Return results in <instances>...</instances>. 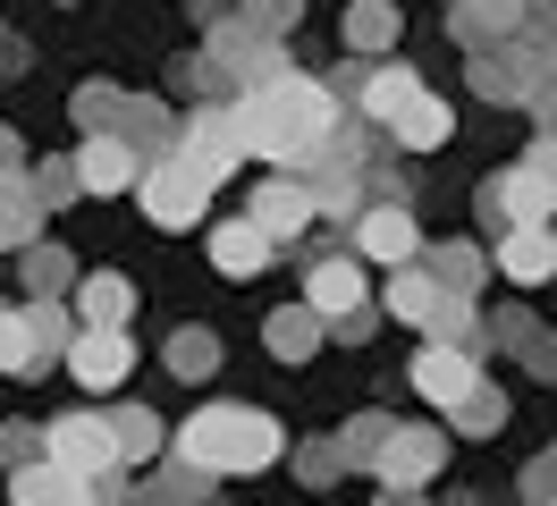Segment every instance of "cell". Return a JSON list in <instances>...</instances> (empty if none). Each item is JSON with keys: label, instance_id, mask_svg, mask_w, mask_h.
I'll use <instances>...</instances> for the list:
<instances>
[{"label": "cell", "instance_id": "cell-5", "mask_svg": "<svg viewBox=\"0 0 557 506\" xmlns=\"http://www.w3.org/2000/svg\"><path fill=\"white\" fill-rule=\"evenodd\" d=\"M127 195L144 202V220H152V229H170V236L203 229V211H211V195H203V186H195V177L170 161V152H152V161L136 169V186H127Z\"/></svg>", "mask_w": 557, "mask_h": 506}, {"label": "cell", "instance_id": "cell-36", "mask_svg": "<svg viewBox=\"0 0 557 506\" xmlns=\"http://www.w3.org/2000/svg\"><path fill=\"white\" fill-rule=\"evenodd\" d=\"M381 439H388V414H347V422H338V465H347V472H372Z\"/></svg>", "mask_w": 557, "mask_h": 506}, {"label": "cell", "instance_id": "cell-15", "mask_svg": "<svg viewBox=\"0 0 557 506\" xmlns=\"http://www.w3.org/2000/svg\"><path fill=\"white\" fill-rule=\"evenodd\" d=\"M381 135L397 144V152H440V144L456 135V110H448L440 94H422V85H414V94H406V101L381 119Z\"/></svg>", "mask_w": 557, "mask_h": 506}, {"label": "cell", "instance_id": "cell-49", "mask_svg": "<svg viewBox=\"0 0 557 506\" xmlns=\"http://www.w3.org/2000/svg\"><path fill=\"white\" fill-rule=\"evenodd\" d=\"M541 85H557V34H549V51H541Z\"/></svg>", "mask_w": 557, "mask_h": 506}, {"label": "cell", "instance_id": "cell-37", "mask_svg": "<svg viewBox=\"0 0 557 506\" xmlns=\"http://www.w3.org/2000/svg\"><path fill=\"white\" fill-rule=\"evenodd\" d=\"M26 330H35V346L60 363V355H69V337H76V312L60 296H35V304H26Z\"/></svg>", "mask_w": 557, "mask_h": 506}, {"label": "cell", "instance_id": "cell-48", "mask_svg": "<svg viewBox=\"0 0 557 506\" xmlns=\"http://www.w3.org/2000/svg\"><path fill=\"white\" fill-rule=\"evenodd\" d=\"M228 9H237V0H186V17H195V26H211V17H228Z\"/></svg>", "mask_w": 557, "mask_h": 506}, {"label": "cell", "instance_id": "cell-2", "mask_svg": "<svg viewBox=\"0 0 557 506\" xmlns=\"http://www.w3.org/2000/svg\"><path fill=\"white\" fill-rule=\"evenodd\" d=\"M170 447L203 472H271L287 456V431H278V414H262V405H203V414L177 422Z\"/></svg>", "mask_w": 557, "mask_h": 506}, {"label": "cell", "instance_id": "cell-31", "mask_svg": "<svg viewBox=\"0 0 557 506\" xmlns=\"http://www.w3.org/2000/svg\"><path fill=\"white\" fill-rule=\"evenodd\" d=\"M440 414H448V422H456L465 439H498V431H507V388L473 380V388H465L456 405H440Z\"/></svg>", "mask_w": 557, "mask_h": 506}, {"label": "cell", "instance_id": "cell-28", "mask_svg": "<svg viewBox=\"0 0 557 506\" xmlns=\"http://www.w3.org/2000/svg\"><path fill=\"white\" fill-rule=\"evenodd\" d=\"M26 236H42V202L26 186V169H0V254H17Z\"/></svg>", "mask_w": 557, "mask_h": 506}, {"label": "cell", "instance_id": "cell-47", "mask_svg": "<svg viewBox=\"0 0 557 506\" xmlns=\"http://www.w3.org/2000/svg\"><path fill=\"white\" fill-rule=\"evenodd\" d=\"M0 169H26V135L17 127H0Z\"/></svg>", "mask_w": 557, "mask_h": 506}, {"label": "cell", "instance_id": "cell-10", "mask_svg": "<svg viewBox=\"0 0 557 506\" xmlns=\"http://www.w3.org/2000/svg\"><path fill=\"white\" fill-rule=\"evenodd\" d=\"M211 67H220V76H228V85H253V76H271L278 60H287V51H278V34H262V26H245L237 9H228V17H211Z\"/></svg>", "mask_w": 557, "mask_h": 506}, {"label": "cell", "instance_id": "cell-13", "mask_svg": "<svg viewBox=\"0 0 557 506\" xmlns=\"http://www.w3.org/2000/svg\"><path fill=\"white\" fill-rule=\"evenodd\" d=\"M406 380H414V397L456 405L473 380H482V355H473V346H448V337H422V355L406 363Z\"/></svg>", "mask_w": 557, "mask_h": 506}, {"label": "cell", "instance_id": "cell-50", "mask_svg": "<svg viewBox=\"0 0 557 506\" xmlns=\"http://www.w3.org/2000/svg\"><path fill=\"white\" fill-rule=\"evenodd\" d=\"M0 42H9V26H0Z\"/></svg>", "mask_w": 557, "mask_h": 506}, {"label": "cell", "instance_id": "cell-20", "mask_svg": "<svg viewBox=\"0 0 557 506\" xmlns=\"http://www.w3.org/2000/svg\"><path fill=\"white\" fill-rule=\"evenodd\" d=\"M110 447H119V472H144L161 447H170V431H161L152 405H110Z\"/></svg>", "mask_w": 557, "mask_h": 506}, {"label": "cell", "instance_id": "cell-7", "mask_svg": "<svg viewBox=\"0 0 557 506\" xmlns=\"http://www.w3.org/2000/svg\"><path fill=\"white\" fill-rule=\"evenodd\" d=\"M42 456H51V465H69L76 481H102V472H119L110 414H51V422H42Z\"/></svg>", "mask_w": 557, "mask_h": 506}, {"label": "cell", "instance_id": "cell-33", "mask_svg": "<svg viewBox=\"0 0 557 506\" xmlns=\"http://www.w3.org/2000/svg\"><path fill=\"white\" fill-rule=\"evenodd\" d=\"M211 481H220V472H203V465H186V456H177V465H144V490H136V498L195 506V498H211Z\"/></svg>", "mask_w": 557, "mask_h": 506}, {"label": "cell", "instance_id": "cell-34", "mask_svg": "<svg viewBox=\"0 0 557 506\" xmlns=\"http://www.w3.org/2000/svg\"><path fill=\"white\" fill-rule=\"evenodd\" d=\"M161 363H170L177 380H211V371H220V330H203V321H186V330L170 337V355H161Z\"/></svg>", "mask_w": 557, "mask_h": 506}, {"label": "cell", "instance_id": "cell-4", "mask_svg": "<svg viewBox=\"0 0 557 506\" xmlns=\"http://www.w3.org/2000/svg\"><path fill=\"white\" fill-rule=\"evenodd\" d=\"M440 465H448V431L440 422H388L381 456H372L381 498H422V481H440Z\"/></svg>", "mask_w": 557, "mask_h": 506}, {"label": "cell", "instance_id": "cell-11", "mask_svg": "<svg viewBox=\"0 0 557 506\" xmlns=\"http://www.w3.org/2000/svg\"><path fill=\"white\" fill-rule=\"evenodd\" d=\"M245 220L271 236V254H278V245H296V236L313 229V186H305L296 169H271V177L253 186V202H245Z\"/></svg>", "mask_w": 557, "mask_h": 506}, {"label": "cell", "instance_id": "cell-3", "mask_svg": "<svg viewBox=\"0 0 557 506\" xmlns=\"http://www.w3.org/2000/svg\"><path fill=\"white\" fill-rule=\"evenodd\" d=\"M170 161L186 169L203 195H220V186L237 177L245 152H237V127H228V101H195V110L177 119V127H170Z\"/></svg>", "mask_w": 557, "mask_h": 506}, {"label": "cell", "instance_id": "cell-17", "mask_svg": "<svg viewBox=\"0 0 557 506\" xmlns=\"http://www.w3.org/2000/svg\"><path fill=\"white\" fill-rule=\"evenodd\" d=\"M136 144L110 127H85V144H76V177H85V195H127L136 186Z\"/></svg>", "mask_w": 557, "mask_h": 506}, {"label": "cell", "instance_id": "cell-21", "mask_svg": "<svg viewBox=\"0 0 557 506\" xmlns=\"http://www.w3.org/2000/svg\"><path fill=\"white\" fill-rule=\"evenodd\" d=\"M170 127H177V119L152 94H119V101H110V135H127V144H136V161L170 152Z\"/></svg>", "mask_w": 557, "mask_h": 506}, {"label": "cell", "instance_id": "cell-19", "mask_svg": "<svg viewBox=\"0 0 557 506\" xmlns=\"http://www.w3.org/2000/svg\"><path fill=\"white\" fill-rule=\"evenodd\" d=\"M321 337H330V330H321V312H313L305 296H296V304H278L271 321H262V346H271V363H313V355H321Z\"/></svg>", "mask_w": 557, "mask_h": 506}, {"label": "cell", "instance_id": "cell-23", "mask_svg": "<svg viewBox=\"0 0 557 506\" xmlns=\"http://www.w3.org/2000/svg\"><path fill=\"white\" fill-rule=\"evenodd\" d=\"M211 262L228 279H253V270H271V236L253 220H211Z\"/></svg>", "mask_w": 557, "mask_h": 506}, {"label": "cell", "instance_id": "cell-46", "mask_svg": "<svg viewBox=\"0 0 557 506\" xmlns=\"http://www.w3.org/2000/svg\"><path fill=\"white\" fill-rule=\"evenodd\" d=\"M523 161L541 169V186H549V195H557V135H541V144H532V152H523Z\"/></svg>", "mask_w": 557, "mask_h": 506}, {"label": "cell", "instance_id": "cell-35", "mask_svg": "<svg viewBox=\"0 0 557 506\" xmlns=\"http://www.w3.org/2000/svg\"><path fill=\"white\" fill-rule=\"evenodd\" d=\"M0 371H9V380H42V371H51V355H42L35 330H26V312H0Z\"/></svg>", "mask_w": 557, "mask_h": 506}, {"label": "cell", "instance_id": "cell-25", "mask_svg": "<svg viewBox=\"0 0 557 506\" xmlns=\"http://www.w3.org/2000/svg\"><path fill=\"white\" fill-rule=\"evenodd\" d=\"M516 17H523V0H456L448 34H456V51H473V42H507Z\"/></svg>", "mask_w": 557, "mask_h": 506}, {"label": "cell", "instance_id": "cell-24", "mask_svg": "<svg viewBox=\"0 0 557 506\" xmlns=\"http://www.w3.org/2000/svg\"><path fill=\"white\" fill-rule=\"evenodd\" d=\"M414 85H422V76H414L406 60H363V76H355V101H347V110H363V119H388V110L414 94Z\"/></svg>", "mask_w": 557, "mask_h": 506}, {"label": "cell", "instance_id": "cell-43", "mask_svg": "<svg viewBox=\"0 0 557 506\" xmlns=\"http://www.w3.org/2000/svg\"><path fill=\"white\" fill-rule=\"evenodd\" d=\"M523 371H532L541 388L557 380V330H532V337H523Z\"/></svg>", "mask_w": 557, "mask_h": 506}, {"label": "cell", "instance_id": "cell-26", "mask_svg": "<svg viewBox=\"0 0 557 506\" xmlns=\"http://www.w3.org/2000/svg\"><path fill=\"white\" fill-rule=\"evenodd\" d=\"M17 279H26V296H69V287H76V254H69V245L26 236V245H17Z\"/></svg>", "mask_w": 557, "mask_h": 506}, {"label": "cell", "instance_id": "cell-18", "mask_svg": "<svg viewBox=\"0 0 557 506\" xmlns=\"http://www.w3.org/2000/svg\"><path fill=\"white\" fill-rule=\"evenodd\" d=\"M9 498L17 506H76V498H94V481H76L51 456H26V465H9Z\"/></svg>", "mask_w": 557, "mask_h": 506}, {"label": "cell", "instance_id": "cell-39", "mask_svg": "<svg viewBox=\"0 0 557 506\" xmlns=\"http://www.w3.org/2000/svg\"><path fill=\"white\" fill-rule=\"evenodd\" d=\"M338 439H305V447H296V481H305V490H338Z\"/></svg>", "mask_w": 557, "mask_h": 506}, {"label": "cell", "instance_id": "cell-44", "mask_svg": "<svg viewBox=\"0 0 557 506\" xmlns=\"http://www.w3.org/2000/svg\"><path fill=\"white\" fill-rule=\"evenodd\" d=\"M523 498H541V506L557 498V447H541V456L523 465Z\"/></svg>", "mask_w": 557, "mask_h": 506}, {"label": "cell", "instance_id": "cell-14", "mask_svg": "<svg viewBox=\"0 0 557 506\" xmlns=\"http://www.w3.org/2000/svg\"><path fill=\"white\" fill-rule=\"evenodd\" d=\"M372 296V279H363V254H321L313 270H305V304H313L321 312V330H330V321H338V312H355V304Z\"/></svg>", "mask_w": 557, "mask_h": 506}, {"label": "cell", "instance_id": "cell-42", "mask_svg": "<svg viewBox=\"0 0 557 506\" xmlns=\"http://www.w3.org/2000/svg\"><path fill=\"white\" fill-rule=\"evenodd\" d=\"M110 101H119V85H76V127H110Z\"/></svg>", "mask_w": 557, "mask_h": 506}, {"label": "cell", "instance_id": "cell-41", "mask_svg": "<svg viewBox=\"0 0 557 506\" xmlns=\"http://www.w3.org/2000/svg\"><path fill=\"white\" fill-rule=\"evenodd\" d=\"M532 330H541V321H532L523 304H507V312H490V321H482V346H490V355H498V346H523V337H532Z\"/></svg>", "mask_w": 557, "mask_h": 506}, {"label": "cell", "instance_id": "cell-45", "mask_svg": "<svg viewBox=\"0 0 557 506\" xmlns=\"http://www.w3.org/2000/svg\"><path fill=\"white\" fill-rule=\"evenodd\" d=\"M26 456H42V431H26V422H0V465H26Z\"/></svg>", "mask_w": 557, "mask_h": 506}, {"label": "cell", "instance_id": "cell-6", "mask_svg": "<svg viewBox=\"0 0 557 506\" xmlns=\"http://www.w3.org/2000/svg\"><path fill=\"white\" fill-rule=\"evenodd\" d=\"M473 220H482V236L516 229V220H557V195L541 186V169H532V161H516V169H498V177H482Z\"/></svg>", "mask_w": 557, "mask_h": 506}, {"label": "cell", "instance_id": "cell-9", "mask_svg": "<svg viewBox=\"0 0 557 506\" xmlns=\"http://www.w3.org/2000/svg\"><path fill=\"white\" fill-rule=\"evenodd\" d=\"M465 85H473V101H490V110H523V94L541 85V67L523 60L516 42H473V51H465Z\"/></svg>", "mask_w": 557, "mask_h": 506}, {"label": "cell", "instance_id": "cell-30", "mask_svg": "<svg viewBox=\"0 0 557 506\" xmlns=\"http://www.w3.org/2000/svg\"><path fill=\"white\" fill-rule=\"evenodd\" d=\"M422 262H431V279H440V287H465V296H473V287L490 279V254H482V236H448V245H431Z\"/></svg>", "mask_w": 557, "mask_h": 506}, {"label": "cell", "instance_id": "cell-38", "mask_svg": "<svg viewBox=\"0 0 557 506\" xmlns=\"http://www.w3.org/2000/svg\"><path fill=\"white\" fill-rule=\"evenodd\" d=\"M26 186H35V202H42V211H60V202H76V195H85V177H76V152H60V161L26 169Z\"/></svg>", "mask_w": 557, "mask_h": 506}, {"label": "cell", "instance_id": "cell-8", "mask_svg": "<svg viewBox=\"0 0 557 506\" xmlns=\"http://www.w3.org/2000/svg\"><path fill=\"white\" fill-rule=\"evenodd\" d=\"M60 363L76 371V388H119L136 371V346H127V321H76L69 355Z\"/></svg>", "mask_w": 557, "mask_h": 506}, {"label": "cell", "instance_id": "cell-40", "mask_svg": "<svg viewBox=\"0 0 557 506\" xmlns=\"http://www.w3.org/2000/svg\"><path fill=\"white\" fill-rule=\"evenodd\" d=\"M237 17H245V26H262V34H278V42H287V34L305 26V0H237Z\"/></svg>", "mask_w": 557, "mask_h": 506}, {"label": "cell", "instance_id": "cell-12", "mask_svg": "<svg viewBox=\"0 0 557 506\" xmlns=\"http://www.w3.org/2000/svg\"><path fill=\"white\" fill-rule=\"evenodd\" d=\"M347 236H355V254H363V262H406V254H422V229H414V202H363V211H355L347 220Z\"/></svg>", "mask_w": 557, "mask_h": 506}, {"label": "cell", "instance_id": "cell-22", "mask_svg": "<svg viewBox=\"0 0 557 506\" xmlns=\"http://www.w3.org/2000/svg\"><path fill=\"white\" fill-rule=\"evenodd\" d=\"M431 296H440V279H431V262H422V254H406V262H388V287H381V312H388V321H406V330H422V312H431Z\"/></svg>", "mask_w": 557, "mask_h": 506}, {"label": "cell", "instance_id": "cell-32", "mask_svg": "<svg viewBox=\"0 0 557 506\" xmlns=\"http://www.w3.org/2000/svg\"><path fill=\"white\" fill-rule=\"evenodd\" d=\"M127 312H136V279H119V270L76 279V321H127Z\"/></svg>", "mask_w": 557, "mask_h": 506}, {"label": "cell", "instance_id": "cell-27", "mask_svg": "<svg viewBox=\"0 0 557 506\" xmlns=\"http://www.w3.org/2000/svg\"><path fill=\"white\" fill-rule=\"evenodd\" d=\"M422 337H448V346H473V355H490V346H482V312H473V296H465V287H440V296H431V312H422Z\"/></svg>", "mask_w": 557, "mask_h": 506}, {"label": "cell", "instance_id": "cell-16", "mask_svg": "<svg viewBox=\"0 0 557 506\" xmlns=\"http://www.w3.org/2000/svg\"><path fill=\"white\" fill-rule=\"evenodd\" d=\"M490 262L507 270L516 287H541V279H557V229L549 220H516V229H498V254Z\"/></svg>", "mask_w": 557, "mask_h": 506}, {"label": "cell", "instance_id": "cell-29", "mask_svg": "<svg viewBox=\"0 0 557 506\" xmlns=\"http://www.w3.org/2000/svg\"><path fill=\"white\" fill-rule=\"evenodd\" d=\"M338 42L363 51V60H381L388 42H397V0H355L347 17H338Z\"/></svg>", "mask_w": 557, "mask_h": 506}, {"label": "cell", "instance_id": "cell-1", "mask_svg": "<svg viewBox=\"0 0 557 506\" xmlns=\"http://www.w3.org/2000/svg\"><path fill=\"white\" fill-rule=\"evenodd\" d=\"M338 119V94L305 76V67L278 60L271 76H253L228 94V127H237V152L245 161H271V169H296L305 152L321 144V127Z\"/></svg>", "mask_w": 557, "mask_h": 506}]
</instances>
